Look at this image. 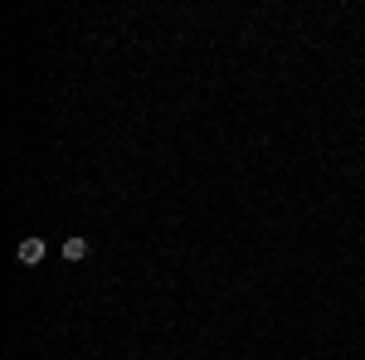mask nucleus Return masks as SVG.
I'll use <instances>...</instances> for the list:
<instances>
[{
	"label": "nucleus",
	"instance_id": "obj_1",
	"mask_svg": "<svg viewBox=\"0 0 365 360\" xmlns=\"http://www.w3.org/2000/svg\"><path fill=\"white\" fill-rule=\"evenodd\" d=\"M63 258H68V263H83V258H88V239L68 234V239H63Z\"/></svg>",
	"mask_w": 365,
	"mask_h": 360
},
{
	"label": "nucleus",
	"instance_id": "obj_2",
	"mask_svg": "<svg viewBox=\"0 0 365 360\" xmlns=\"http://www.w3.org/2000/svg\"><path fill=\"white\" fill-rule=\"evenodd\" d=\"M15 253H20V263H39V258H44V239H25Z\"/></svg>",
	"mask_w": 365,
	"mask_h": 360
}]
</instances>
